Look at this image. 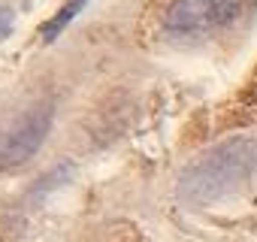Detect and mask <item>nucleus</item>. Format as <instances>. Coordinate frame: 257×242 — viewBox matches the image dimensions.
<instances>
[{"label":"nucleus","instance_id":"nucleus-4","mask_svg":"<svg viewBox=\"0 0 257 242\" xmlns=\"http://www.w3.org/2000/svg\"><path fill=\"white\" fill-rule=\"evenodd\" d=\"M85 4H88V0H67V4H64V7H61V10H58V13L43 25V40H46V43L58 40V34L70 25V19H76V16H79V10H82Z\"/></svg>","mask_w":257,"mask_h":242},{"label":"nucleus","instance_id":"nucleus-3","mask_svg":"<svg viewBox=\"0 0 257 242\" xmlns=\"http://www.w3.org/2000/svg\"><path fill=\"white\" fill-rule=\"evenodd\" d=\"M239 13V0H173L164 28L176 37H200L224 28Z\"/></svg>","mask_w":257,"mask_h":242},{"label":"nucleus","instance_id":"nucleus-5","mask_svg":"<svg viewBox=\"0 0 257 242\" xmlns=\"http://www.w3.org/2000/svg\"><path fill=\"white\" fill-rule=\"evenodd\" d=\"M13 31V13L7 7H0V40H7Z\"/></svg>","mask_w":257,"mask_h":242},{"label":"nucleus","instance_id":"nucleus-1","mask_svg":"<svg viewBox=\"0 0 257 242\" xmlns=\"http://www.w3.org/2000/svg\"><path fill=\"white\" fill-rule=\"evenodd\" d=\"M254 167H257V146L251 140H227L209 149L185 170L179 191L191 203H209L242 185Z\"/></svg>","mask_w":257,"mask_h":242},{"label":"nucleus","instance_id":"nucleus-2","mask_svg":"<svg viewBox=\"0 0 257 242\" xmlns=\"http://www.w3.org/2000/svg\"><path fill=\"white\" fill-rule=\"evenodd\" d=\"M52 100H40L0 128V170H16L25 161H31L52 131Z\"/></svg>","mask_w":257,"mask_h":242}]
</instances>
